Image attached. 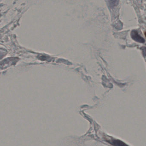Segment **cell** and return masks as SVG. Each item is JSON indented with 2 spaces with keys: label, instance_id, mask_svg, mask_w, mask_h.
Listing matches in <instances>:
<instances>
[{
  "label": "cell",
  "instance_id": "obj_5",
  "mask_svg": "<svg viewBox=\"0 0 146 146\" xmlns=\"http://www.w3.org/2000/svg\"><path fill=\"white\" fill-rule=\"evenodd\" d=\"M145 36L146 37V32L145 33Z\"/></svg>",
  "mask_w": 146,
  "mask_h": 146
},
{
  "label": "cell",
  "instance_id": "obj_4",
  "mask_svg": "<svg viewBox=\"0 0 146 146\" xmlns=\"http://www.w3.org/2000/svg\"><path fill=\"white\" fill-rule=\"evenodd\" d=\"M141 50L143 51V55L145 56H146V47H143L141 48Z\"/></svg>",
  "mask_w": 146,
  "mask_h": 146
},
{
  "label": "cell",
  "instance_id": "obj_1",
  "mask_svg": "<svg viewBox=\"0 0 146 146\" xmlns=\"http://www.w3.org/2000/svg\"><path fill=\"white\" fill-rule=\"evenodd\" d=\"M131 36L132 38L136 42L141 43H144L145 42V40L144 38L141 36L138 33V32L135 30H133L131 32Z\"/></svg>",
  "mask_w": 146,
  "mask_h": 146
},
{
  "label": "cell",
  "instance_id": "obj_2",
  "mask_svg": "<svg viewBox=\"0 0 146 146\" xmlns=\"http://www.w3.org/2000/svg\"><path fill=\"white\" fill-rule=\"evenodd\" d=\"M106 1L108 7L113 8L118 5L119 0H106Z\"/></svg>",
  "mask_w": 146,
  "mask_h": 146
},
{
  "label": "cell",
  "instance_id": "obj_3",
  "mask_svg": "<svg viewBox=\"0 0 146 146\" xmlns=\"http://www.w3.org/2000/svg\"><path fill=\"white\" fill-rule=\"evenodd\" d=\"M113 143L115 146H129L123 142L122 141L119 140L114 141Z\"/></svg>",
  "mask_w": 146,
  "mask_h": 146
}]
</instances>
